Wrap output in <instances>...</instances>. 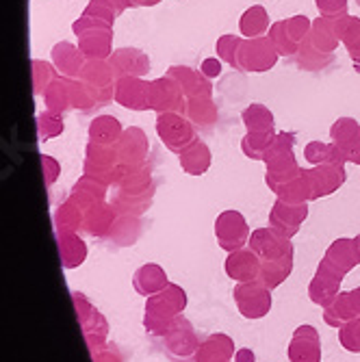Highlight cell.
I'll use <instances>...</instances> for the list:
<instances>
[{
    "instance_id": "6da1fadb",
    "label": "cell",
    "mask_w": 360,
    "mask_h": 362,
    "mask_svg": "<svg viewBox=\"0 0 360 362\" xmlns=\"http://www.w3.org/2000/svg\"><path fill=\"white\" fill-rule=\"evenodd\" d=\"M72 30L76 35V44L87 59L107 61L113 54V26L89 16H81Z\"/></svg>"
},
{
    "instance_id": "7a4b0ae2",
    "label": "cell",
    "mask_w": 360,
    "mask_h": 362,
    "mask_svg": "<svg viewBox=\"0 0 360 362\" xmlns=\"http://www.w3.org/2000/svg\"><path fill=\"white\" fill-rule=\"evenodd\" d=\"M79 81L85 85V89L93 98L95 107H105L107 103H111L113 98H115L117 76H115V72H113L109 61L87 59V63H85V68H83Z\"/></svg>"
},
{
    "instance_id": "3957f363",
    "label": "cell",
    "mask_w": 360,
    "mask_h": 362,
    "mask_svg": "<svg viewBox=\"0 0 360 362\" xmlns=\"http://www.w3.org/2000/svg\"><path fill=\"white\" fill-rule=\"evenodd\" d=\"M313 22L306 16H293L280 22H274L269 28V40L274 42L280 57H296L300 46L308 40Z\"/></svg>"
},
{
    "instance_id": "277c9868",
    "label": "cell",
    "mask_w": 360,
    "mask_h": 362,
    "mask_svg": "<svg viewBox=\"0 0 360 362\" xmlns=\"http://www.w3.org/2000/svg\"><path fill=\"white\" fill-rule=\"evenodd\" d=\"M278 59H280V54H278L274 42L269 40V35L252 37V40L243 37L241 50H239V70L241 72H254V74L269 72L276 68Z\"/></svg>"
},
{
    "instance_id": "5b68a950",
    "label": "cell",
    "mask_w": 360,
    "mask_h": 362,
    "mask_svg": "<svg viewBox=\"0 0 360 362\" xmlns=\"http://www.w3.org/2000/svg\"><path fill=\"white\" fill-rule=\"evenodd\" d=\"M156 135L168 150L180 154L195 141V126L182 113H161L156 115Z\"/></svg>"
},
{
    "instance_id": "8992f818",
    "label": "cell",
    "mask_w": 360,
    "mask_h": 362,
    "mask_svg": "<svg viewBox=\"0 0 360 362\" xmlns=\"http://www.w3.org/2000/svg\"><path fill=\"white\" fill-rule=\"evenodd\" d=\"M150 109L161 113H182L187 109V95L170 76H161L150 81Z\"/></svg>"
},
{
    "instance_id": "52a82bcc",
    "label": "cell",
    "mask_w": 360,
    "mask_h": 362,
    "mask_svg": "<svg viewBox=\"0 0 360 362\" xmlns=\"http://www.w3.org/2000/svg\"><path fill=\"white\" fill-rule=\"evenodd\" d=\"M122 172V163L117 156L115 146H98V144H87L85 152V174L95 178V180H111L113 176Z\"/></svg>"
},
{
    "instance_id": "ba28073f",
    "label": "cell",
    "mask_w": 360,
    "mask_h": 362,
    "mask_svg": "<svg viewBox=\"0 0 360 362\" xmlns=\"http://www.w3.org/2000/svg\"><path fill=\"white\" fill-rule=\"evenodd\" d=\"M113 100L128 111H150V81L141 76L117 78Z\"/></svg>"
},
{
    "instance_id": "9c48e42d",
    "label": "cell",
    "mask_w": 360,
    "mask_h": 362,
    "mask_svg": "<svg viewBox=\"0 0 360 362\" xmlns=\"http://www.w3.org/2000/svg\"><path fill=\"white\" fill-rule=\"evenodd\" d=\"M115 150H117L122 165L141 168L146 156H148V150H150V141H148L146 130H141L139 126L124 128L120 141L115 144Z\"/></svg>"
},
{
    "instance_id": "30bf717a",
    "label": "cell",
    "mask_w": 360,
    "mask_h": 362,
    "mask_svg": "<svg viewBox=\"0 0 360 362\" xmlns=\"http://www.w3.org/2000/svg\"><path fill=\"white\" fill-rule=\"evenodd\" d=\"M109 63H111V68L117 78H124V76H141L144 78L150 72V57L144 50L133 48V46H124V48L113 50Z\"/></svg>"
},
{
    "instance_id": "8fae6325",
    "label": "cell",
    "mask_w": 360,
    "mask_h": 362,
    "mask_svg": "<svg viewBox=\"0 0 360 362\" xmlns=\"http://www.w3.org/2000/svg\"><path fill=\"white\" fill-rule=\"evenodd\" d=\"M50 57H52V65L57 68L59 76H65V78H79L87 63V57L83 54L79 44H72V42L54 44L50 50Z\"/></svg>"
},
{
    "instance_id": "7c38bea8",
    "label": "cell",
    "mask_w": 360,
    "mask_h": 362,
    "mask_svg": "<svg viewBox=\"0 0 360 362\" xmlns=\"http://www.w3.org/2000/svg\"><path fill=\"white\" fill-rule=\"evenodd\" d=\"M166 76H170L172 81L178 83V87L187 95V100L189 98H200V95L213 93L211 78H207L200 70L189 68V65H172V68H168Z\"/></svg>"
},
{
    "instance_id": "4fadbf2b",
    "label": "cell",
    "mask_w": 360,
    "mask_h": 362,
    "mask_svg": "<svg viewBox=\"0 0 360 362\" xmlns=\"http://www.w3.org/2000/svg\"><path fill=\"white\" fill-rule=\"evenodd\" d=\"M306 174L310 180L313 197L328 195L345 182L343 165H315V170H308Z\"/></svg>"
},
{
    "instance_id": "5bb4252c",
    "label": "cell",
    "mask_w": 360,
    "mask_h": 362,
    "mask_svg": "<svg viewBox=\"0 0 360 362\" xmlns=\"http://www.w3.org/2000/svg\"><path fill=\"white\" fill-rule=\"evenodd\" d=\"M308 40H310V44H313L319 52L332 54V52L339 48V44H341L339 33H337V20H332V18H323V16H319L317 20H313Z\"/></svg>"
},
{
    "instance_id": "9a60e30c",
    "label": "cell",
    "mask_w": 360,
    "mask_h": 362,
    "mask_svg": "<svg viewBox=\"0 0 360 362\" xmlns=\"http://www.w3.org/2000/svg\"><path fill=\"white\" fill-rule=\"evenodd\" d=\"M122 133H124V128L115 115L93 117V122L89 124V130H87L89 141L98 144V146H115L120 141Z\"/></svg>"
},
{
    "instance_id": "2e32d148",
    "label": "cell",
    "mask_w": 360,
    "mask_h": 362,
    "mask_svg": "<svg viewBox=\"0 0 360 362\" xmlns=\"http://www.w3.org/2000/svg\"><path fill=\"white\" fill-rule=\"evenodd\" d=\"M44 103H46V109L57 115L72 111L74 109L72 107V78L59 76L44 93Z\"/></svg>"
},
{
    "instance_id": "e0dca14e",
    "label": "cell",
    "mask_w": 360,
    "mask_h": 362,
    "mask_svg": "<svg viewBox=\"0 0 360 362\" xmlns=\"http://www.w3.org/2000/svg\"><path fill=\"white\" fill-rule=\"evenodd\" d=\"M185 115L189 117V122L198 128H211L215 126L219 113H217V107L213 103L211 95H200V98H189L187 100V109H185Z\"/></svg>"
},
{
    "instance_id": "ac0fdd59",
    "label": "cell",
    "mask_w": 360,
    "mask_h": 362,
    "mask_svg": "<svg viewBox=\"0 0 360 362\" xmlns=\"http://www.w3.org/2000/svg\"><path fill=\"white\" fill-rule=\"evenodd\" d=\"M269 28H272L269 13L263 5H252L250 9L243 11V16L239 20V30L245 40L263 37L265 33H269Z\"/></svg>"
},
{
    "instance_id": "d6986e66",
    "label": "cell",
    "mask_w": 360,
    "mask_h": 362,
    "mask_svg": "<svg viewBox=\"0 0 360 362\" xmlns=\"http://www.w3.org/2000/svg\"><path fill=\"white\" fill-rule=\"evenodd\" d=\"M180 165L191 176L204 174L209 170V165H211V148L204 141L195 139L189 148H185L180 152Z\"/></svg>"
},
{
    "instance_id": "ffe728a7",
    "label": "cell",
    "mask_w": 360,
    "mask_h": 362,
    "mask_svg": "<svg viewBox=\"0 0 360 362\" xmlns=\"http://www.w3.org/2000/svg\"><path fill=\"white\" fill-rule=\"evenodd\" d=\"M304 156L313 165H343L347 160V154L332 141H310L304 148Z\"/></svg>"
},
{
    "instance_id": "44dd1931",
    "label": "cell",
    "mask_w": 360,
    "mask_h": 362,
    "mask_svg": "<svg viewBox=\"0 0 360 362\" xmlns=\"http://www.w3.org/2000/svg\"><path fill=\"white\" fill-rule=\"evenodd\" d=\"M241 122L248 133H276V117L274 113L260 103H254L243 109Z\"/></svg>"
},
{
    "instance_id": "7402d4cb",
    "label": "cell",
    "mask_w": 360,
    "mask_h": 362,
    "mask_svg": "<svg viewBox=\"0 0 360 362\" xmlns=\"http://www.w3.org/2000/svg\"><path fill=\"white\" fill-rule=\"evenodd\" d=\"M330 139L347 154L360 141V124L354 117H339L330 126Z\"/></svg>"
},
{
    "instance_id": "603a6c76",
    "label": "cell",
    "mask_w": 360,
    "mask_h": 362,
    "mask_svg": "<svg viewBox=\"0 0 360 362\" xmlns=\"http://www.w3.org/2000/svg\"><path fill=\"white\" fill-rule=\"evenodd\" d=\"M337 33H339V40L341 44L347 48L352 63H356L360 59V18H339L337 20Z\"/></svg>"
},
{
    "instance_id": "cb8c5ba5",
    "label": "cell",
    "mask_w": 360,
    "mask_h": 362,
    "mask_svg": "<svg viewBox=\"0 0 360 362\" xmlns=\"http://www.w3.org/2000/svg\"><path fill=\"white\" fill-rule=\"evenodd\" d=\"M128 9L126 0H89V5L83 9V16L98 18L113 26V22Z\"/></svg>"
},
{
    "instance_id": "d4e9b609",
    "label": "cell",
    "mask_w": 360,
    "mask_h": 362,
    "mask_svg": "<svg viewBox=\"0 0 360 362\" xmlns=\"http://www.w3.org/2000/svg\"><path fill=\"white\" fill-rule=\"evenodd\" d=\"M30 74H33V93L37 98L44 95L48 91V87L59 78V72L54 65L48 61H40V59L30 61Z\"/></svg>"
},
{
    "instance_id": "484cf974",
    "label": "cell",
    "mask_w": 360,
    "mask_h": 362,
    "mask_svg": "<svg viewBox=\"0 0 360 362\" xmlns=\"http://www.w3.org/2000/svg\"><path fill=\"white\" fill-rule=\"evenodd\" d=\"M296 61L302 70H308V72H317V70H323V68H328L330 61H332V54H325V52H319L310 40H306L300 50L296 52Z\"/></svg>"
},
{
    "instance_id": "4316f807",
    "label": "cell",
    "mask_w": 360,
    "mask_h": 362,
    "mask_svg": "<svg viewBox=\"0 0 360 362\" xmlns=\"http://www.w3.org/2000/svg\"><path fill=\"white\" fill-rule=\"evenodd\" d=\"M274 137H276V133H245V137L241 141V150L248 158L263 160Z\"/></svg>"
},
{
    "instance_id": "83f0119b",
    "label": "cell",
    "mask_w": 360,
    "mask_h": 362,
    "mask_svg": "<svg viewBox=\"0 0 360 362\" xmlns=\"http://www.w3.org/2000/svg\"><path fill=\"white\" fill-rule=\"evenodd\" d=\"M243 37L239 35H221L215 44V52L217 59H221L223 63L233 65L235 70H239V50H241Z\"/></svg>"
},
{
    "instance_id": "f1b7e54d",
    "label": "cell",
    "mask_w": 360,
    "mask_h": 362,
    "mask_svg": "<svg viewBox=\"0 0 360 362\" xmlns=\"http://www.w3.org/2000/svg\"><path fill=\"white\" fill-rule=\"evenodd\" d=\"M63 115H57L52 111H44L37 115V137L40 141H50L63 133Z\"/></svg>"
},
{
    "instance_id": "f546056e",
    "label": "cell",
    "mask_w": 360,
    "mask_h": 362,
    "mask_svg": "<svg viewBox=\"0 0 360 362\" xmlns=\"http://www.w3.org/2000/svg\"><path fill=\"white\" fill-rule=\"evenodd\" d=\"M315 7L319 11V16L323 18H345L347 9H349V0H315Z\"/></svg>"
},
{
    "instance_id": "4dcf8cb0",
    "label": "cell",
    "mask_w": 360,
    "mask_h": 362,
    "mask_svg": "<svg viewBox=\"0 0 360 362\" xmlns=\"http://www.w3.org/2000/svg\"><path fill=\"white\" fill-rule=\"evenodd\" d=\"M221 59H215V57H209V59H204L202 61V65H200V72L207 76V78H217L219 74H221Z\"/></svg>"
},
{
    "instance_id": "1f68e13d",
    "label": "cell",
    "mask_w": 360,
    "mask_h": 362,
    "mask_svg": "<svg viewBox=\"0 0 360 362\" xmlns=\"http://www.w3.org/2000/svg\"><path fill=\"white\" fill-rule=\"evenodd\" d=\"M42 168H44V174H46V182H48V185H52V182L57 180L59 172H61L59 163H57L52 156L44 154V156H42Z\"/></svg>"
},
{
    "instance_id": "d6a6232c",
    "label": "cell",
    "mask_w": 360,
    "mask_h": 362,
    "mask_svg": "<svg viewBox=\"0 0 360 362\" xmlns=\"http://www.w3.org/2000/svg\"><path fill=\"white\" fill-rule=\"evenodd\" d=\"M158 3H163V0H126V5H128L130 9H139V7H154V5H158Z\"/></svg>"
},
{
    "instance_id": "836d02e7",
    "label": "cell",
    "mask_w": 360,
    "mask_h": 362,
    "mask_svg": "<svg viewBox=\"0 0 360 362\" xmlns=\"http://www.w3.org/2000/svg\"><path fill=\"white\" fill-rule=\"evenodd\" d=\"M347 160H349V163H356V165H360V141L347 152Z\"/></svg>"
},
{
    "instance_id": "e575fe53",
    "label": "cell",
    "mask_w": 360,
    "mask_h": 362,
    "mask_svg": "<svg viewBox=\"0 0 360 362\" xmlns=\"http://www.w3.org/2000/svg\"><path fill=\"white\" fill-rule=\"evenodd\" d=\"M356 5H358V7H360V0H356Z\"/></svg>"
}]
</instances>
